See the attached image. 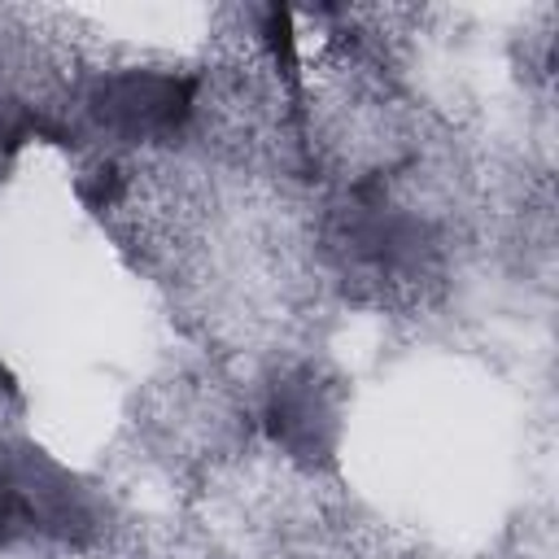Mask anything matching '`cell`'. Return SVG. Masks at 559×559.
Instances as JSON below:
<instances>
[{"mask_svg": "<svg viewBox=\"0 0 559 559\" xmlns=\"http://www.w3.org/2000/svg\"><path fill=\"white\" fill-rule=\"evenodd\" d=\"M192 83L175 74H118L96 92V114L122 135H162L175 131L192 109Z\"/></svg>", "mask_w": 559, "mask_h": 559, "instance_id": "cell-1", "label": "cell"}]
</instances>
